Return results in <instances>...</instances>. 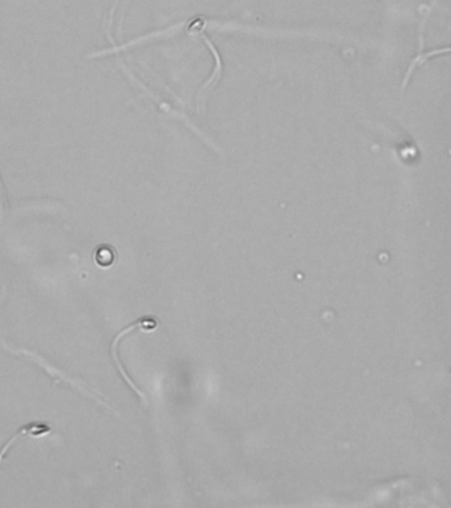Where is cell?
<instances>
[{
    "label": "cell",
    "mask_w": 451,
    "mask_h": 508,
    "mask_svg": "<svg viewBox=\"0 0 451 508\" xmlns=\"http://www.w3.org/2000/svg\"><path fill=\"white\" fill-rule=\"evenodd\" d=\"M95 263L100 265L101 268H107L110 265L113 264L114 261V253L109 249V248H101L97 250L95 257Z\"/></svg>",
    "instance_id": "7a4b0ae2"
},
{
    "label": "cell",
    "mask_w": 451,
    "mask_h": 508,
    "mask_svg": "<svg viewBox=\"0 0 451 508\" xmlns=\"http://www.w3.org/2000/svg\"><path fill=\"white\" fill-rule=\"evenodd\" d=\"M52 432V426L48 423H29L24 426H21L19 430L14 437L6 443V445L0 449V462L4 460V455L10 450L11 448L18 443L19 440H27V438H38L43 435H48Z\"/></svg>",
    "instance_id": "6da1fadb"
}]
</instances>
